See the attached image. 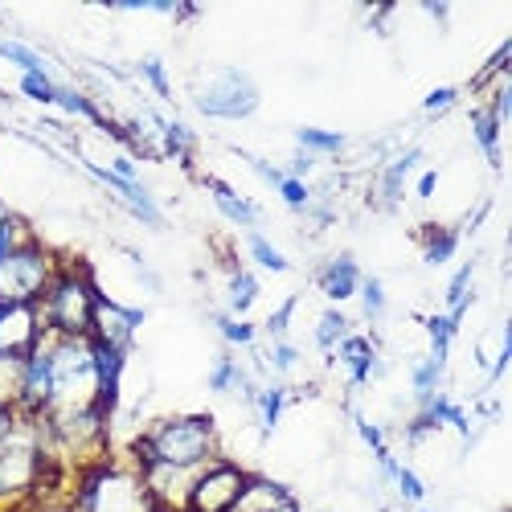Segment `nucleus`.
<instances>
[{"label":"nucleus","instance_id":"1","mask_svg":"<svg viewBox=\"0 0 512 512\" xmlns=\"http://www.w3.org/2000/svg\"><path fill=\"white\" fill-rule=\"evenodd\" d=\"M62 476H66V467L50 459L46 447H41L37 418L21 414L13 431L0 439V512L33 500L37 492L58 488Z\"/></svg>","mask_w":512,"mask_h":512},{"label":"nucleus","instance_id":"2","mask_svg":"<svg viewBox=\"0 0 512 512\" xmlns=\"http://www.w3.org/2000/svg\"><path fill=\"white\" fill-rule=\"evenodd\" d=\"M218 459V422L209 414H173L152 422L148 431L132 443V467L144 472L152 463L173 467H197Z\"/></svg>","mask_w":512,"mask_h":512},{"label":"nucleus","instance_id":"3","mask_svg":"<svg viewBox=\"0 0 512 512\" xmlns=\"http://www.w3.org/2000/svg\"><path fill=\"white\" fill-rule=\"evenodd\" d=\"M70 512H160L144 476L132 463H115L111 455L74 472Z\"/></svg>","mask_w":512,"mask_h":512},{"label":"nucleus","instance_id":"4","mask_svg":"<svg viewBox=\"0 0 512 512\" xmlns=\"http://www.w3.org/2000/svg\"><path fill=\"white\" fill-rule=\"evenodd\" d=\"M95 304H99V287L91 279L87 267H74V263H62L50 291L41 295V324L46 332H58V336H91V320H95Z\"/></svg>","mask_w":512,"mask_h":512},{"label":"nucleus","instance_id":"5","mask_svg":"<svg viewBox=\"0 0 512 512\" xmlns=\"http://www.w3.org/2000/svg\"><path fill=\"white\" fill-rule=\"evenodd\" d=\"M62 259L41 242H29L13 250L0 263V304H41V295L50 291Z\"/></svg>","mask_w":512,"mask_h":512},{"label":"nucleus","instance_id":"6","mask_svg":"<svg viewBox=\"0 0 512 512\" xmlns=\"http://www.w3.org/2000/svg\"><path fill=\"white\" fill-rule=\"evenodd\" d=\"M263 95H259V82H254L246 70L238 66H226V70H213L209 82H201V87L193 91V107L209 119H250L254 111H259Z\"/></svg>","mask_w":512,"mask_h":512},{"label":"nucleus","instance_id":"7","mask_svg":"<svg viewBox=\"0 0 512 512\" xmlns=\"http://www.w3.org/2000/svg\"><path fill=\"white\" fill-rule=\"evenodd\" d=\"M246 467L234 459H209L201 467V476L189 492V508L185 512H230V504L238 500V492L246 488Z\"/></svg>","mask_w":512,"mask_h":512},{"label":"nucleus","instance_id":"8","mask_svg":"<svg viewBox=\"0 0 512 512\" xmlns=\"http://www.w3.org/2000/svg\"><path fill=\"white\" fill-rule=\"evenodd\" d=\"M54 394V361H50V332H41V340L33 345V353L25 357L21 369V394H17V414L25 418H41Z\"/></svg>","mask_w":512,"mask_h":512},{"label":"nucleus","instance_id":"9","mask_svg":"<svg viewBox=\"0 0 512 512\" xmlns=\"http://www.w3.org/2000/svg\"><path fill=\"white\" fill-rule=\"evenodd\" d=\"M201 467L205 463H197V467L152 463V467H144L140 476H144V484H148V492H152V500H156L160 512H185L189 508V492H193V484L201 476Z\"/></svg>","mask_w":512,"mask_h":512},{"label":"nucleus","instance_id":"10","mask_svg":"<svg viewBox=\"0 0 512 512\" xmlns=\"http://www.w3.org/2000/svg\"><path fill=\"white\" fill-rule=\"evenodd\" d=\"M87 173L99 181V185H107L115 197H119V205L132 213L136 222H144V226H152V230H164L168 222H164V209L156 205V197L148 193V185L144 181H123V177H115L107 164H95V160H87Z\"/></svg>","mask_w":512,"mask_h":512},{"label":"nucleus","instance_id":"11","mask_svg":"<svg viewBox=\"0 0 512 512\" xmlns=\"http://www.w3.org/2000/svg\"><path fill=\"white\" fill-rule=\"evenodd\" d=\"M140 324H144V308H127V304H115V300H107V295H99L95 320H91V340H95V345L127 353Z\"/></svg>","mask_w":512,"mask_h":512},{"label":"nucleus","instance_id":"12","mask_svg":"<svg viewBox=\"0 0 512 512\" xmlns=\"http://www.w3.org/2000/svg\"><path fill=\"white\" fill-rule=\"evenodd\" d=\"M46 332L37 304H0V357H29Z\"/></svg>","mask_w":512,"mask_h":512},{"label":"nucleus","instance_id":"13","mask_svg":"<svg viewBox=\"0 0 512 512\" xmlns=\"http://www.w3.org/2000/svg\"><path fill=\"white\" fill-rule=\"evenodd\" d=\"M332 357L349 369V386L361 390L369 386L373 377H386V361L377 357V345H373V336H361V332H349L340 345L332 349Z\"/></svg>","mask_w":512,"mask_h":512},{"label":"nucleus","instance_id":"14","mask_svg":"<svg viewBox=\"0 0 512 512\" xmlns=\"http://www.w3.org/2000/svg\"><path fill=\"white\" fill-rule=\"evenodd\" d=\"M418 164H422V148H406L394 160L381 164L377 168V181H373V205L394 213L402 205V197H406V181H410V173H414Z\"/></svg>","mask_w":512,"mask_h":512},{"label":"nucleus","instance_id":"15","mask_svg":"<svg viewBox=\"0 0 512 512\" xmlns=\"http://www.w3.org/2000/svg\"><path fill=\"white\" fill-rule=\"evenodd\" d=\"M316 287L328 295L332 304H345V300H353L357 287H361V267H357V259H353L349 250L332 254V259L320 267V275H316Z\"/></svg>","mask_w":512,"mask_h":512},{"label":"nucleus","instance_id":"16","mask_svg":"<svg viewBox=\"0 0 512 512\" xmlns=\"http://www.w3.org/2000/svg\"><path fill=\"white\" fill-rule=\"evenodd\" d=\"M205 189L213 193V205L222 209V218H230L234 226H242V230H259V222H263V213H259V205H254L250 197H242L238 189H230L226 181H218V177H209L205 181Z\"/></svg>","mask_w":512,"mask_h":512},{"label":"nucleus","instance_id":"17","mask_svg":"<svg viewBox=\"0 0 512 512\" xmlns=\"http://www.w3.org/2000/svg\"><path fill=\"white\" fill-rule=\"evenodd\" d=\"M283 500H291V492L267 476H246V488L238 492V500L230 504V512H275Z\"/></svg>","mask_w":512,"mask_h":512},{"label":"nucleus","instance_id":"18","mask_svg":"<svg viewBox=\"0 0 512 512\" xmlns=\"http://www.w3.org/2000/svg\"><path fill=\"white\" fill-rule=\"evenodd\" d=\"M459 238H463V230H455V226H426V234H422V263L426 267L451 263L455 250H459Z\"/></svg>","mask_w":512,"mask_h":512},{"label":"nucleus","instance_id":"19","mask_svg":"<svg viewBox=\"0 0 512 512\" xmlns=\"http://www.w3.org/2000/svg\"><path fill=\"white\" fill-rule=\"evenodd\" d=\"M472 136H476V144H480V152L488 156V164L492 168H500L504 164V152H500V140H504V127L492 119V111L480 103V107H472Z\"/></svg>","mask_w":512,"mask_h":512},{"label":"nucleus","instance_id":"20","mask_svg":"<svg viewBox=\"0 0 512 512\" xmlns=\"http://www.w3.org/2000/svg\"><path fill=\"white\" fill-rule=\"evenodd\" d=\"M254 300H259V279H254V271H242L234 267L230 271V283H226V316H238L246 320V312L254 308Z\"/></svg>","mask_w":512,"mask_h":512},{"label":"nucleus","instance_id":"21","mask_svg":"<svg viewBox=\"0 0 512 512\" xmlns=\"http://www.w3.org/2000/svg\"><path fill=\"white\" fill-rule=\"evenodd\" d=\"M295 144H300V152H308V156H340L349 148V136L345 132H328V127H300L295 132Z\"/></svg>","mask_w":512,"mask_h":512},{"label":"nucleus","instance_id":"22","mask_svg":"<svg viewBox=\"0 0 512 512\" xmlns=\"http://www.w3.org/2000/svg\"><path fill=\"white\" fill-rule=\"evenodd\" d=\"M197 152V132L181 119H160V156L189 160Z\"/></svg>","mask_w":512,"mask_h":512},{"label":"nucleus","instance_id":"23","mask_svg":"<svg viewBox=\"0 0 512 512\" xmlns=\"http://www.w3.org/2000/svg\"><path fill=\"white\" fill-rule=\"evenodd\" d=\"M426 324V336H431V361H439V365H447V357H451V345H455V336H459V324L447 316V312H435V316H426L422 320Z\"/></svg>","mask_w":512,"mask_h":512},{"label":"nucleus","instance_id":"24","mask_svg":"<svg viewBox=\"0 0 512 512\" xmlns=\"http://www.w3.org/2000/svg\"><path fill=\"white\" fill-rule=\"evenodd\" d=\"M29 242H37L33 230H29V222L21 218V213H13V209L0 205V263H5L13 250L29 246Z\"/></svg>","mask_w":512,"mask_h":512},{"label":"nucleus","instance_id":"25","mask_svg":"<svg viewBox=\"0 0 512 512\" xmlns=\"http://www.w3.org/2000/svg\"><path fill=\"white\" fill-rule=\"evenodd\" d=\"M291 406V390L287 386H263L259 398H254V410H259V422H263V435H275V426L283 418V410Z\"/></svg>","mask_w":512,"mask_h":512},{"label":"nucleus","instance_id":"26","mask_svg":"<svg viewBox=\"0 0 512 512\" xmlns=\"http://www.w3.org/2000/svg\"><path fill=\"white\" fill-rule=\"evenodd\" d=\"M246 250H250V259L259 263L263 271H275V275H283V271H291V263H287V254L263 234V230H246Z\"/></svg>","mask_w":512,"mask_h":512},{"label":"nucleus","instance_id":"27","mask_svg":"<svg viewBox=\"0 0 512 512\" xmlns=\"http://www.w3.org/2000/svg\"><path fill=\"white\" fill-rule=\"evenodd\" d=\"M443 373H447V365H439V361H431V357L414 361V369H410V390H414V402L435 398V394L443 390Z\"/></svg>","mask_w":512,"mask_h":512},{"label":"nucleus","instance_id":"28","mask_svg":"<svg viewBox=\"0 0 512 512\" xmlns=\"http://www.w3.org/2000/svg\"><path fill=\"white\" fill-rule=\"evenodd\" d=\"M353 332V324H349V316L345 312H340V308H328L320 320H316V349H324V353H332L336 345H340V340H345Z\"/></svg>","mask_w":512,"mask_h":512},{"label":"nucleus","instance_id":"29","mask_svg":"<svg viewBox=\"0 0 512 512\" xmlns=\"http://www.w3.org/2000/svg\"><path fill=\"white\" fill-rule=\"evenodd\" d=\"M357 300H361V316H365L369 324H377L381 316L390 312V295H386V283H381V279H373V275H361Z\"/></svg>","mask_w":512,"mask_h":512},{"label":"nucleus","instance_id":"30","mask_svg":"<svg viewBox=\"0 0 512 512\" xmlns=\"http://www.w3.org/2000/svg\"><path fill=\"white\" fill-rule=\"evenodd\" d=\"M472 283H476V259L463 263V267L451 275V283H447V312H451V308H472V304H476Z\"/></svg>","mask_w":512,"mask_h":512},{"label":"nucleus","instance_id":"31","mask_svg":"<svg viewBox=\"0 0 512 512\" xmlns=\"http://www.w3.org/2000/svg\"><path fill=\"white\" fill-rule=\"evenodd\" d=\"M0 58L13 62L21 74H50L46 58H41L33 46H25V41H0Z\"/></svg>","mask_w":512,"mask_h":512},{"label":"nucleus","instance_id":"32","mask_svg":"<svg viewBox=\"0 0 512 512\" xmlns=\"http://www.w3.org/2000/svg\"><path fill=\"white\" fill-rule=\"evenodd\" d=\"M213 324H218V332L226 336V345L234 349H254V340H259V328H254L250 320H238V316H213Z\"/></svg>","mask_w":512,"mask_h":512},{"label":"nucleus","instance_id":"33","mask_svg":"<svg viewBox=\"0 0 512 512\" xmlns=\"http://www.w3.org/2000/svg\"><path fill=\"white\" fill-rule=\"evenodd\" d=\"M21 369H25V357H0V402L5 406H17Z\"/></svg>","mask_w":512,"mask_h":512},{"label":"nucleus","instance_id":"34","mask_svg":"<svg viewBox=\"0 0 512 512\" xmlns=\"http://www.w3.org/2000/svg\"><path fill=\"white\" fill-rule=\"evenodd\" d=\"M54 87H58L54 74H21V95L41 107H54Z\"/></svg>","mask_w":512,"mask_h":512},{"label":"nucleus","instance_id":"35","mask_svg":"<svg viewBox=\"0 0 512 512\" xmlns=\"http://www.w3.org/2000/svg\"><path fill=\"white\" fill-rule=\"evenodd\" d=\"M275 193H279V197H283V205H287V209H295V213H304V209L312 205V197H316L308 181H295V177H283V185H279Z\"/></svg>","mask_w":512,"mask_h":512},{"label":"nucleus","instance_id":"36","mask_svg":"<svg viewBox=\"0 0 512 512\" xmlns=\"http://www.w3.org/2000/svg\"><path fill=\"white\" fill-rule=\"evenodd\" d=\"M140 78L148 82V87H152L160 99H173V82H168V70H164V62H160L156 54L140 62Z\"/></svg>","mask_w":512,"mask_h":512},{"label":"nucleus","instance_id":"37","mask_svg":"<svg viewBox=\"0 0 512 512\" xmlns=\"http://www.w3.org/2000/svg\"><path fill=\"white\" fill-rule=\"evenodd\" d=\"M295 308H300V295H287V300H283V304H279V308L267 316V336H271V340H287Z\"/></svg>","mask_w":512,"mask_h":512},{"label":"nucleus","instance_id":"38","mask_svg":"<svg viewBox=\"0 0 512 512\" xmlns=\"http://www.w3.org/2000/svg\"><path fill=\"white\" fill-rule=\"evenodd\" d=\"M394 488H398V496L406 500V504H422L426 500V484H422V476L414 472V467H398V476H394Z\"/></svg>","mask_w":512,"mask_h":512},{"label":"nucleus","instance_id":"39","mask_svg":"<svg viewBox=\"0 0 512 512\" xmlns=\"http://www.w3.org/2000/svg\"><path fill=\"white\" fill-rule=\"evenodd\" d=\"M353 422H357V435H361V443H365V447L373 451V459L390 451V443H386V431H381L377 422H369L365 414H353Z\"/></svg>","mask_w":512,"mask_h":512},{"label":"nucleus","instance_id":"40","mask_svg":"<svg viewBox=\"0 0 512 512\" xmlns=\"http://www.w3.org/2000/svg\"><path fill=\"white\" fill-rule=\"evenodd\" d=\"M267 365L275 373H291L295 365H300V349L291 345V340H271V353H267Z\"/></svg>","mask_w":512,"mask_h":512},{"label":"nucleus","instance_id":"41","mask_svg":"<svg viewBox=\"0 0 512 512\" xmlns=\"http://www.w3.org/2000/svg\"><path fill=\"white\" fill-rule=\"evenodd\" d=\"M250 168H254V173H259V181H267L271 189H279L283 185V177H287V168H279V164H271V160H263V156H250V152H242V148H234Z\"/></svg>","mask_w":512,"mask_h":512},{"label":"nucleus","instance_id":"42","mask_svg":"<svg viewBox=\"0 0 512 512\" xmlns=\"http://www.w3.org/2000/svg\"><path fill=\"white\" fill-rule=\"evenodd\" d=\"M455 103H459V91H455V87H435L431 95L422 99V111H426V115H443V111H451Z\"/></svg>","mask_w":512,"mask_h":512},{"label":"nucleus","instance_id":"43","mask_svg":"<svg viewBox=\"0 0 512 512\" xmlns=\"http://www.w3.org/2000/svg\"><path fill=\"white\" fill-rule=\"evenodd\" d=\"M127 254V259H132V267H136V275H140V283L148 287V291H164V279L144 263V254H136V250H123Z\"/></svg>","mask_w":512,"mask_h":512},{"label":"nucleus","instance_id":"44","mask_svg":"<svg viewBox=\"0 0 512 512\" xmlns=\"http://www.w3.org/2000/svg\"><path fill=\"white\" fill-rule=\"evenodd\" d=\"M9 512H70V500H25Z\"/></svg>","mask_w":512,"mask_h":512},{"label":"nucleus","instance_id":"45","mask_svg":"<svg viewBox=\"0 0 512 512\" xmlns=\"http://www.w3.org/2000/svg\"><path fill=\"white\" fill-rule=\"evenodd\" d=\"M308 173H316V156H308V152H295V156H291V168H287V177L304 181Z\"/></svg>","mask_w":512,"mask_h":512},{"label":"nucleus","instance_id":"46","mask_svg":"<svg viewBox=\"0 0 512 512\" xmlns=\"http://www.w3.org/2000/svg\"><path fill=\"white\" fill-rule=\"evenodd\" d=\"M435 189H439V173H435V168H431V173H422V177H418L414 193H418L422 201H431V197H435Z\"/></svg>","mask_w":512,"mask_h":512},{"label":"nucleus","instance_id":"47","mask_svg":"<svg viewBox=\"0 0 512 512\" xmlns=\"http://www.w3.org/2000/svg\"><path fill=\"white\" fill-rule=\"evenodd\" d=\"M17 406H5V402H0V439H5L9 431H13V426H17Z\"/></svg>","mask_w":512,"mask_h":512},{"label":"nucleus","instance_id":"48","mask_svg":"<svg viewBox=\"0 0 512 512\" xmlns=\"http://www.w3.org/2000/svg\"><path fill=\"white\" fill-rule=\"evenodd\" d=\"M422 9H426V13H431L435 21H447V13H451L447 5H435V0H426V5H422Z\"/></svg>","mask_w":512,"mask_h":512},{"label":"nucleus","instance_id":"49","mask_svg":"<svg viewBox=\"0 0 512 512\" xmlns=\"http://www.w3.org/2000/svg\"><path fill=\"white\" fill-rule=\"evenodd\" d=\"M275 512H304V508H300V500H283Z\"/></svg>","mask_w":512,"mask_h":512},{"label":"nucleus","instance_id":"50","mask_svg":"<svg viewBox=\"0 0 512 512\" xmlns=\"http://www.w3.org/2000/svg\"><path fill=\"white\" fill-rule=\"evenodd\" d=\"M418 512H431V508H418Z\"/></svg>","mask_w":512,"mask_h":512}]
</instances>
